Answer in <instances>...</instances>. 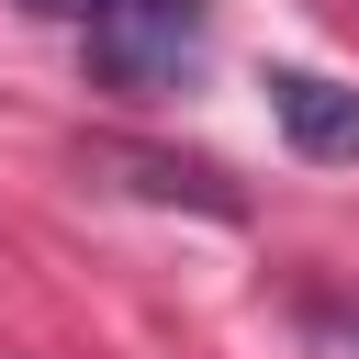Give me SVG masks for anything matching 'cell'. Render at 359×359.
Listing matches in <instances>:
<instances>
[{"label":"cell","instance_id":"cell-1","mask_svg":"<svg viewBox=\"0 0 359 359\" xmlns=\"http://www.w3.org/2000/svg\"><path fill=\"white\" fill-rule=\"evenodd\" d=\"M202 34H213L202 0H123V11L90 22V79L123 90V101H157L202 67Z\"/></svg>","mask_w":359,"mask_h":359},{"label":"cell","instance_id":"cell-2","mask_svg":"<svg viewBox=\"0 0 359 359\" xmlns=\"http://www.w3.org/2000/svg\"><path fill=\"white\" fill-rule=\"evenodd\" d=\"M269 123L292 135V157L314 168H359V90L325 67H269Z\"/></svg>","mask_w":359,"mask_h":359},{"label":"cell","instance_id":"cell-3","mask_svg":"<svg viewBox=\"0 0 359 359\" xmlns=\"http://www.w3.org/2000/svg\"><path fill=\"white\" fill-rule=\"evenodd\" d=\"M90 168H101V180H123V191H146V202H191V213H213V224H236V213H247V202H236V180H224V168H202V157L90 146Z\"/></svg>","mask_w":359,"mask_h":359},{"label":"cell","instance_id":"cell-4","mask_svg":"<svg viewBox=\"0 0 359 359\" xmlns=\"http://www.w3.org/2000/svg\"><path fill=\"white\" fill-rule=\"evenodd\" d=\"M22 11H34V22H79V34H90V22H101V11H123V0H22Z\"/></svg>","mask_w":359,"mask_h":359},{"label":"cell","instance_id":"cell-5","mask_svg":"<svg viewBox=\"0 0 359 359\" xmlns=\"http://www.w3.org/2000/svg\"><path fill=\"white\" fill-rule=\"evenodd\" d=\"M325 11H348V22H359V0H325Z\"/></svg>","mask_w":359,"mask_h":359}]
</instances>
